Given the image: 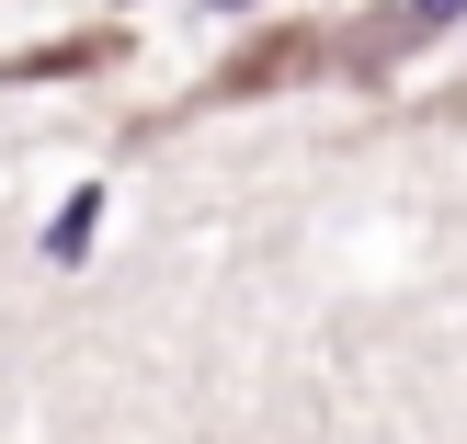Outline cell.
I'll list each match as a JSON object with an SVG mask.
<instances>
[{
    "instance_id": "6da1fadb",
    "label": "cell",
    "mask_w": 467,
    "mask_h": 444,
    "mask_svg": "<svg viewBox=\"0 0 467 444\" xmlns=\"http://www.w3.org/2000/svg\"><path fill=\"white\" fill-rule=\"evenodd\" d=\"M285 80H342V23H274V35H251L194 103H263Z\"/></svg>"
},
{
    "instance_id": "7a4b0ae2",
    "label": "cell",
    "mask_w": 467,
    "mask_h": 444,
    "mask_svg": "<svg viewBox=\"0 0 467 444\" xmlns=\"http://www.w3.org/2000/svg\"><path fill=\"white\" fill-rule=\"evenodd\" d=\"M114 57H126V35L103 23V35H68V46H35V57H12L0 80H80V68H114Z\"/></svg>"
},
{
    "instance_id": "3957f363",
    "label": "cell",
    "mask_w": 467,
    "mask_h": 444,
    "mask_svg": "<svg viewBox=\"0 0 467 444\" xmlns=\"http://www.w3.org/2000/svg\"><path fill=\"white\" fill-rule=\"evenodd\" d=\"M91 217H103V194H80V205H68V217L46 228V251H57V263H80V251H91Z\"/></svg>"
},
{
    "instance_id": "277c9868",
    "label": "cell",
    "mask_w": 467,
    "mask_h": 444,
    "mask_svg": "<svg viewBox=\"0 0 467 444\" xmlns=\"http://www.w3.org/2000/svg\"><path fill=\"white\" fill-rule=\"evenodd\" d=\"M433 114H456V126H467V91H445V103H433Z\"/></svg>"
},
{
    "instance_id": "5b68a950",
    "label": "cell",
    "mask_w": 467,
    "mask_h": 444,
    "mask_svg": "<svg viewBox=\"0 0 467 444\" xmlns=\"http://www.w3.org/2000/svg\"><path fill=\"white\" fill-rule=\"evenodd\" d=\"M205 12H251V0H205Z\"/></svg>"
}]
</instances>
